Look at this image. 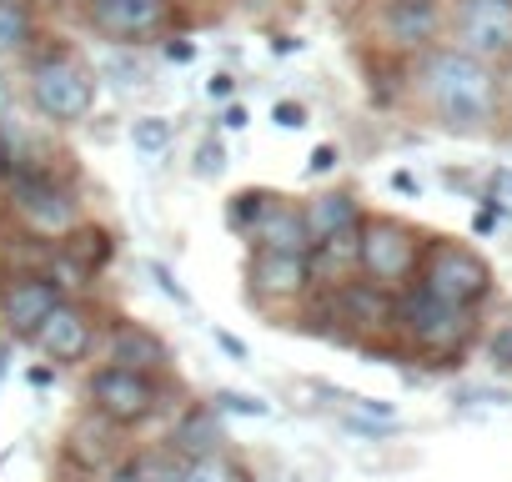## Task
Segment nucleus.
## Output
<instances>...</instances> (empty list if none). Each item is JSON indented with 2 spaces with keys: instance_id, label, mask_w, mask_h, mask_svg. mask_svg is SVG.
<instances>
[{
  "instance_id": "obj_1",
  "label": "nucleus",
  "mask_w": 512,
  "mask_h": 482,
  "mask_svg": "<svg viewBox=\"0 0 512 482\" xmlns=\"http://www.w3.org/2000/svg\"><path fill=\"white\" fill-rule=\"evenodd\" d=\"M422 91H427L432 111L442 116V126H452V131H482L502 106V81H497L492 61H482L462 46L427 51Z\"/></svg>"
},
{
  "instance_id": "obj_2",
  "label": "nucleus",
  "mask_w": 512,
  "mask_h": 482,
  "mask_svg": "<svg viewBox=\"0 0 512 482\" xmlns=\"http://www.w3.org/2000/svg\"><path fill=\"white\" fill-rule=\"evenodd\" d=\"M392 322L422 352H437V357H457L467 347V337H472V307H452V302L432 297L427 287H407L392 302Z\"/></svg>"
},
{
  "instance_id": "obj_3",
  "label": "nucleus",
  "mask_w": 512,
  "mask_h": 482,
  "mask_svg": "<svg viewBox=\"0 0 512 482\" xmlns=\"http://www.w3.org/2000/svg\"><path fill=\"white\" fill-rule=\"evenodd\" d=\"M417 287H427L432 297L452 302V307H477L487 292H492V267L462 247V241H432L417 262Z\"/></svg>"
},
{
  "instance_id": "obj_4",
  "label": "nucleus",
  "mask_w": 512,
  "mask_h": 482,
  "mask_svg": "<svg viewBox=\"0 0 512 482\" xmlns=\"http://www.w3.org/2000/svg\"><path fill=\"white\" fill-rule=\"evenodd\" d=\"M31 101H36L51 121L76 126V121H86V116H91L96 81H91V71H86L76 56L51 51V56L31 61Z\"/></svg>"
},
{
  "instance_id": "obj_5",
  "label": "nucleus",
  "mask_w": 512,
  "mask_h": 482,
  "mask_svg": "<svg viewBox=\"0 0 512 482\" xmlns=\"http://www.w3.org/2000/svg\"><path fill=\"white\" fill-rule=\"evenodd\" d=\"M417 262H422V241L402 226V221H392V216H372V221H362V247H357V267H362V277L367 282H377V287H402L412 272H417Z\"/></svg>"
},
{
  "instance_id": "obj_6",
  "label": "nucleus",
  "mask_w": 512,
  "mask_h": 482,
  "mask_svg": "<svg viewBox=\"0 0 512 482\" xmlns=\"http://www.w3.org/2000/svg\"><path fill=\"white\" fill-rule=\"evenodd\" d=\"M11 201L26 216V226L41 236H66L81 226L76 191L66 181H56L51 171H11Z\"/></svg>"
},
{
  "instance_id": "obj_7",
  "label": "nucleus",
  "mask_w": 512,
  "mask_h": 482,
  "mask_svg": "<svg viewBox=\"0 0 512 482\" xmlns=\"http://www.w3.org/2000/svg\"><path fill=\"white\" fill-rule=\"evenodd\" d=\"M457 46L482 56V61L512 56V0H462L457 6Z\"/></svg>"
},
{
  "instance_id": "obj_8",
  "label": "nucleus",
  "mask_w": 512,
  "mask_h": 482,
  "mask_svg": "<svg viewBox=\"0 0 512 482\" xmlns=\"http://www.w3.org/2000/svg\"><path fill=\"white\" fill-rule=\"evenodd\" d=\"M91 402L106 422L126 427V422H141L151 407H156V387L146 372H126V367H101L91 377Z\"/></svg>"
},
{
  "instance_id": "obj_9",
  "label": "nucleus",
  "mask_w": 512,
  "mask_h": 482,
  "mask_svg": "<svg viewBox=\"0 0 512 482\" xmlns=\"http://www.w3.org/2000/svg\"><path fill=\"white\" fill-rule=\"evenodd\" d=\"M246 277H251V292H256V297L292 302V297H302V292L312 287V262L297 257V252H262V247H256Z\"/></svg>"
},
{
  "instance_id": "obj_10",
  "label": "nucleus",
  "mask_w": 512,
  "mask_h": 482,
  "mask_svg": "<svg viewBox=\"0 0 512 482\" xmlns=\"http://www.w3.org/2000/svg\"><path fill=\"white\" fill-rule=\"evenodd\" d=\"M382 31L402 51H427L442 36V0H392L382 11Z\"/></svg>"
},
{
  "instance_id": "obj_11",
  "label": "nucleus",
  "mask_w": 512,
  "mask_h": 482,
  "mask_svg": "<svg viewBox=\"0 0 512 482\" xmlns=\"http://www.w3.org/2000/svg\"><path fill=\"white\" fill-rule=\"evenodd\" d=\"M31 337H36V347H41L51 362H81V357L91 352V322H86V312H76V307H66V302H56Z\"/></svg>"
},
{
  "instance_id": "obj_12",
  "label": "nucleus",
  "mask_w": 512,
  "mask_h": 482,
  "mask_svg": "<svg viewBox=\"0 0 512 482\" xmlns=\"http://www.w3.org/2000/svg\"><path fill=\"white\" fill-rule=\"evenodd\" d=\"M91 21L111 41H136L166 21V0H91Z\"/></svg>"
},
{
  "instance_id": "obj_13",
  "label": "nucleus",
  "mask_w": 512,
  "mask_h": 482,
  "mask_svg": "<svg viewBox=\"0 0 512 482\" xmlns=\"http://www.w3.org/2000/svg\"><path fill=\"white\" fill-rule=\"evenodd\" d=\"M56 302H61V292H56L51 277H21V282L6 287V297H0V317H6V327L16 337H31Z\"/></svg>"
},
{
  "instance_id": "obj_14",
  "label": "nucleus",
  "mask_w": 512,
  "mask_h": 482,
  "mask_svg": "<svg viewBox=\"0 0 512 482\" xmlns=\"http://www.w3.org/2000/svg\"><path fill=\"white\" fill-rule=\"evenodd\" d=\"M251 236H256V247H262V252H297V257L312 252V236H307L302 211L282 206V196H277V206L272 201L262 206V216L251 221Z\"/></svg>"
},
{
  "instance_id": "obj_15",
  "label": "nucleus",
  "mask_w": 512,
  "mask_h": 482,
  "mask_svg": "<svg viewBox=\"0 0 512 482\" xmlns=\"http://www.w3.org/2000/svg\"><path fill=\"white\" fill-rule=\"evenodd\" d=\"M166 362V342L136 322H121L111 332V367H126V372H151Z\"/></svg>"
},
{
  "instance_id": "obj_16",
  "label": "nucleus",
  "mask_w": 512,
  "mask_h": 482,
  "mask_svg": "<svg viewBox=\"0 0 512 482\" xmlns=\"http://www.w3.org/2000/svg\"><path fill=\"white\" fill-rule=\"evenodd\" d=\"M302 221H307V236L322 241V236H332V231L357 226V221H362V206H357L347 191H327V196H317V201L302 211Z\"/></svg>"
},
{
  "instance_id": "obj_17",
  "label": "nucleus",
  "mask_w": 512,
  "mask_h": 482,
  "mask_svg": "<svg viewBox=\"0 0 512 482\" xmlns=\"http://www.w3.org/2000/svg\"><path fill=\"white\" fill-rule=\"evenodd\" d=\"M171 442H176L181 452H191V457H206V452L221 447V417H216L211 407H191V412L176 422Z\"/></svg>"
},
{
  "instance_id": "obj_18",
  "label": "nucleus",
  "mask_w": 512,
  "mask_h": 482,
  "mask_svg": "<svg viewBox=\"0 0 512 482\" xmlns=\"http://www.w3.org/2000/svg\"><path fill=\"white\" fill-rule=\"evenodd\" d=\"M31 41V11L21 0H0V56H16Z\"/></svg>"
},
{
  "instance_id": "obj_19",
  "label": "nucleus",
  "mask_w": 512,
  "mask_h": 482,
  "mask_svg": "<svg viewBox=\"0 0 512 482\" xmlns=\"http://www.w3.org/2000/svg\"><path fill=\"white\" fill-rule=\"evenodd\" d=\"M176 482H246V472L236 462H226L221 452H206V457H191Z\"/></svg>"
},
{
  "instance_id": "obj_20",
  "label": "nucleus",
  "mask_w": 512,
  "mask_h": 482,
  "mask_svg": "<svg viewBox=\"0 0 512 482\" xmlns=\"http://www.w3.org/2000/svg\"><path fill=\"white\" fill-rule=\"evenodd\" d=\"M71 252H81V272L86 267H101L106 257H111V236L101 231V226H76V236H71Z\"/></svg>"
},
{
  "instance_id": "obj_21",
  "label": "nucleus",
  "mask_w": 512,
  "mask_h": 482,
  "mask_svg": "<svg viewBox=\"0 0 512 482\" xmlns=\"http://www.w3.org/2000/svg\"><path fill=\"white\" fill-rule=\"evenodd\" d=\"M131 141H136L141 156H161V151L171 146V121H161V116H141V121L131 126Z\"/></svg>"
},
{
  "instance_id": "obj_22",
  "label": "nucleus",
  "mask_w": 512,
  "mask_h": 482,
  "mask_svg": "<svg viewBox=\"0 0 512 482\" xmlns=\"http://www.w3.org/2000/svg\"><path fill=\"white\" fill-rule=\"evenodd\" d=\"M267 201H272L267 191H241V196L226 206V226H231V231H251V221L262 216V206H267Z\"/></svg>"
},
{
  "instance_id": "obj_23",
  "label": "nucleus",
  "mask_w": 512,
  "mask_h": 482,
  "mask_svg": "<svg viewBox=\"0 0 512 482\" xmlns=\"http://www.w3.org/2000/svg\"><path fill=\"white\" fill-rule=\"evenodd\" d=\"M216 407L221 412H236V417H272V407L251 392H216Z\"/></svg>"
},
{
  "instance_id": "obj_24",
  "label": "nucleus",
  "mask_w": 512,
  "mask_h": 482,
  "mask_svg": "<svg viewBox=\"0 0 512 482\" xmlns=\"http://www.w3.org/2000/svg\"><path fill=\"white\" fill-rule=\"evenodd\" d=\"M191 166H196V176H206V181L221 176V171H226V146H221L216 136H206V141L196 146V161H191Z\"/></svg>"
},
{
  "instance_id": "obj_25",
  "label": "nucleus",
  "mask_w": 512,
  "mask_h": 482,
  "mask_svg": "<svg viewBox=\"0 0 512 482\" xmlns=\"http://www.w3.org/2000/svg\"><path fill=\"white\" fill-rule=\"evenodd\" d=\"M272 121H277L282 131H297V126H307V106H302V101H277V106H272Z\"/></svg>"
},
{
  "instance_id": "obj_26",
  "label": "nucleus",
  "mask_w": 512,
  "mask_h": 482,
  "mask_svg": "<svg viewBox=\"0 0 512 482\" xmlns=\"http://www.w3.org/2000/svg\"><path fill=\"white\" fill-rule=\"evenodd\" d=\"M146 272H151V282H156V287H161V292H166V297H171V302H176V307H186V302H191V297H186V292H181V282H176V277H171V272H166V267H161V262H151V267H146Z\"/></svg>"
},
{
  "instance_id": "obj_27",
  "label": "nucleus",
  "mask_w": 512,
  "mask_h": 482,
  "mask_svg": "<svg viewBox=\"0 0 512 482\" xmlns=\"http://www.w3.org/2000/svg\"><path fill=\"white\" fill-rule=\"evenodd\" d=\"M487 352H492V362H497V367H512V322L492 332V342H487Z\"/></svg>"
},
{
  "instance_id": "obj_28",
  "label": "nucleus",
  "mask_w": 512,
  "mask_h": 482,
  "mask_svg": "<svg viewBox=\"0 0 512 482\" xmlns=\"http://www.w3.org/2000/svg\"><path fill=\"white\" fill-rule=\"evenodd\" d=\"M332 166H337V146H317V151H312V161H307V171H312V176H322V171H332Z\"/></svg>"
},
{
  "instance_id": "obj_29",
  "label": "nucleus",
  "mask_w": 512,
  "mask_h": 482,
  "mask_svg": "<svg viewBox=\"0 0 512 482\" xmlns=\"http://www.w3.org/2000/svg\"><path fill=\"white\" fill-rule=\"evenodd\" d=\"M216 347H221L231 362H246V342H236L231 332H216Z\"/></svg>"
},
{
  "instance_id": "obj_30",
  "label": "nucleus",
  "mask_w": 512,
  "mask_h": 482,
  "mask_svg": "<svg viewBox=\"0 0 512 482\" xmlns=\"http://www.w3.org/2000/svg\"><path fill=\"white\" fill-rule=\"evenodd\" d=\"M6 126V121H0ZM16 171V151H11V141H6V131H0V176H11Z\"/></svg>"
},
{
  "instance_id": "obj_31",
  "label": "nucleus",
  "mask_w": 512,
  "mask_h": 482,
  "mask_svg": "<svg viewBox=\"0 0 512 482\" xmlns=\"http://www.w3.org/2000/svg\"><path fill=\"white\" fill-rule=\"evenodd\" d=\"M512 196V171H492V201Z\"/></svg>"
},
{
  "instance_id": "obj_32",
  "label": "nucleus",
  "mask_w": 512,
  "mask_h": 482,
  "mask_svg": "<svg viewBox=\"0 0 512 482\" xmlns=\"http://www.w3.org/2000/svg\"><path fill=\"white\" fill-rule=\"evenodd\" d=\"M221 126H226V131H241V126H246V111H241V106H231V111L221 116Z\"/></svg>"
},
{
  "instance_id": "obj_33",
  "label": "nucleus",
  "mask_w": 512,
  "mask_h": 482,
  "mask_svg": "<svg viewBox=\"0 0 512 482\" xmlns=\"http://www.w3.org/2000/svg\"><path fill=\"white\" fill-rule=\"evenodd\" d=\"M26 377H31V387H51V367H31Z\"/></svg>"
},
{
  "instance_id": "obj_34",
  "label": "nucleus",
  "mask_w": 512,
  "mask_h": 482,
  "mask_svg": "<svg viewBox=\"0 0 512 482\" xmlns=\"http://www.w3.org/2000/svg\"><path fill=\"white\" fill-rule=\"evenodd\" d=\"M166 56H171V61H191V56H196V46H166Z\"/></svg>"
},
{
  "instance_id": "obj_35",
  "label": "nucleus",
  "mask_w": 512,
  "mask_h": 482,
  "mask_svg": "<svg viewBox=\"0 0 512 482\" xmlns=\"http://www.w3.org/2000/svg\"><path fill=\"white\" fill-rule=\"evenodd\" d=\"M392 186H397V191H407V196H412V191H417V181H412V176H407V171H397V176H392Z\"/></svg>"
},
{
  "instance_id": "obj_36",
  "label": "nucleus",
  "mask_w": 512,
  "mask_h": 482,
  "mask_svg": "<svg viewBox=\"0 0 512 482\" xmlns=\"http://www.w3.org/2000/svg\"><path fill=\"white\" fill-rule=\"evenodd\" d=\"M106 482H136V467H131V462H126V467H116V472H111V477H106Z\"/></svg>"
},
{
  "instance_id": "obj_37",
  "label": "nucleus",
  "mask_w": 512,
  "mask_h": 482,
  "mask_svg": "<svg viewBox=\"0 0 512 482\" xmlns=\"http://www.w3.org/2000/svg\"><path fill=\"white\" fill-rule=\"evenodd\" d=\"M6 111H11V81L0 76V116H6Z\"/></svg>"
},
{
  "instance_id": "obj_38",
  "label": "nucleus",
  "mask_w": 512,
  "mask_h": 482,
  "mask_svg": "<svg viewBox=\"0 0 512 482\" xmlns=\"http://www.w3.org/2000/svg\"><path fill=\"white\" fill-rule=\"evenodd\" d=\"M211 96H231V76H216L211 81Z\"/></svg>"
},
{
  "instance_id": "obj_39",
  "label": "nucleus",
  "mask_w": 512,
  "mask_h": 482,
  "mask_svg": "<svg viewBox=\"0 0 512 482\" xmlns=\"http://www.w3.org/2000/svg\"><path fill=\"white\" fill-rule=\"evenodd\" d=\"M6 362H11V347H0V377H6Z\"/></svg>"
}]
</instances>
